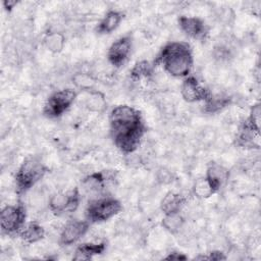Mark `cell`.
Masks as SVG:
<instances>
[{"mask_svg":"<svg viewBox=\"0 0 261 261\" xmlns=\"http://www.w3.org/2000/svg\"><path fill=\"white\" fill-rule=\"evenodd\" d=\"M106 249V243L102 242L99 244H92V243H85L80 245L72 257L74 261L81 260H89L92 259L96 255L102 254Z\"/></svg>","mask_w":261,"mask_h":261,"instance_id":"12","label":"cell"},{"mask_svg":"<svg viewBox=\"0 0 261 261\" xmlns=\"http://www.w3.org/2000/svg\"><path fill=\"white\" fill-rule=\"evenodd\" d=\"M228 176V171L217 163H211L207 169L206 178L209 180L215 192H217L222 185L226 181Z\"/></svg>","mask_w":261,"mask_h":261,"instance_id":"13","label":"cell"},{"mask_svg":"<svg viewBox=\"0 0 261 261\" xmlns=\"http://www.w3.org/2000/svg\"><path fill=\"white\" fill-rule=\"evenodd\" d=\"M76 98V92L71 89H64L53 93L47 100L44 113L48 117H58L63 114Z\"/></svg>","mask_w":261,"mask_h":261,"instance_id":"5","label":"cell"},{"mask_svg":"<svg viewBox=\"0 0 261 261\" xmlns=\"http://www.w3.org/2000/svg\"><path fill=\"white\" fill-rule=\"evenodd\" d=\"M178 24L181 31L189 37L197 40H202L208 34V28L205 22L195 16H180Z\"/></svg>","mask_w":261,"mask_h":261,"instance_id":"10","label":"cell"},{"mask_svg":"<svg viewBox=\"0 0 261 261\" xmlns=\"http://www.w3.org/2000/svg\"><path fill=\"white\" fill-rule=\"evenodd\" d=\"M81 202V195L77 189L70 193H57L50 199L49 208L55 214L74 212Z\"/></svg>","mask_w":261,"mask_h":261,"instance_id":"7","label":"cell"},{"mask_svg":"<svg viewBox=\"0 0 261 261\" xmlns=\"http://www.w3.org/2000/svg\"><path fill=\"white\" fill-rule=\"evenodd\" d=\"M109 122L114 145L125 154L136 151L145 134L140 111L127 105L116 106L110 113Z\"/></svg>","mask_w":261,"mask_h":261,"instance_id":"1","label":"cell"},{"mask_svg":"<svg viewBox=\"0 0 261 261\" xmlns=\"http://www.w3.org/2000/svg\"><path fill=\"white\" fill-rule=\"evenodd\" d=\"M156 63L163 65L172 76H188L193 65L191 47L185 42H171L165 45L157 56Z\"/></svg>","mask_w":261,"mask_h":261,"instance_id":"2","label":"cell"},{"mask_svg":"<svg viewBox=\"0 0 261 261\" xmlns=\"http://www.w3.org/2000/svg\"><path fill=\"white\" fill-rule=\"evenodd\" d=\"M123 15L117 10H110L106 13L103 19L97 25V32L99 34H110L119 25Z\"/></svg>","mask_w":261,"mask_h":261,"instance_id":"14","label":"cell"},{"mask_svg":"<svg viewBox=\"0 0 261 261\" xmlns=\"http://www.w3.org/2000/svg\"><path fill=\"white\" fill-rule=\"evenodd\" d=\"M203 258L209 259V260H222V259H225V256H223L221 252H211L209 257H203Z\"/></svg>","mask_w":261,"mask_h":261,"instance_id":"25","label":"cell"},{"mask_svg":"<svg viewBox=\"0 0 261 261\" xmlns=\"http://www.w3.org/2000/svg\"><path fill=\"white\" fill-rule=\"evenodd\" d=\"M193 192L199 198H209L214 193H216L206 177L200 178L195 182L193 187Z\"/></svg>","mask_w":261,"mask_h":261,"instance_id":"19","label":"cell"},{"mask_svg":"<svg viewBox=\"0 0 261 261\" xmlns=\"http://www.w3.org/2000/svg\"><path fill=\"white\" fill-rule=\"evenodd\" d=\"M25 209L22 205H8L1 211V229L7 234L19 232L24 225Z\"/></svg>","mask_w":261,"mask_h":261,"instance_id":"6","label":"cell"},{"mask_svg":"<svg viewBox=\"0 0 261 261\" xmlns=\"http://www.w3.org/2000/svg\"><path fill=\"white\" fill-rule=\"evenodd\" d=\"M132 48V39L128 36L120 37L115 42H113L108 50L107 57L109 62L119 67L121 66L127 59Z\"/></svg>","mask_w":261,"mask_h":261,"instance_id":"8","label":"cell"},{"mask_svg":"<svg viewBox=\"0 0 261 261\" xmlns=\"http://www.w3.org/2000/svg\"><path fill=\"white\" fill-rule=\"evenodd\" d=\"M182 223H184V219L178 214V212L165 214V217L162 220V225L170 232H176L181 227Z\"/></svg>","mask_w":261,"mask_h":261,"instance_id":"20","label":"cell"},{"mask_svg":"<svg viewBox=\"0 0 261 261\" xmlns=\"http://www.w3.org/2000/svg\"><path fill=\"white\" fill-rule=\"evenodd\" d=\"M89 228V222L85 220H71L67 222L60 234V243L68 246L79 241Z\"/></svg>","mask_w":261,"mask_h":261,"instance_id":"11","label":"cell"},{"mask_svg":"<svg viewBox=\"0 0 261 261\" xmlns=\"http://www.w3.org/2000/svg\"><path fill=\"white\" fill-rule=\"evenodd\" d=\"M245 122L254 130L259 132V128H260V105L259 104H256L252 107L250 115L248 119L245 120Z\"/></svg>","mask_w":261,"mask_h":261,"instance_id":"22","label":"cell"},{"mask_svg":"<svg viewBox=\"0 0 261 261\" xmlns=\"http://www.w3.org/2000/svg\"><path fill=\"white\" fill-rule=\"evenodd\" d=\"M104 181L105 176L102 172H94L84 179L83 185L87 191L99 193L104 188Z\"/></svg>","mask_w":261,"mask_h":261,"instance_id":"17","label":"cell"},{"mask_svg":"<svg viewBox=\"0 0 261 261\" xmlns=\"http://www.w3.org/2000/svg\"><path fill=\"white\" fill-rule=\"evenodd\" d=\"M122 209L120 202L112 197H101L91 201L86 215L91 222H102L118 214Z\"/></svg>","mask_w":261,"mask_h":261,"instance_id":"4","label":"cell"},{"mask_svg":"<svg viewBox=\"0 0 261 261\" xmlns=\"http://www.w3.org/2000/svg\"><path fill=\"white\" fill-rule=\"evenodd\" d=\"M16 3V1H4L3 5L5 6V8H12Z\"/></svg>","mask_w":261,"mask_h":261,"instance_id":"27","label":"cell"},{"mask_svg":"<svg viewBox=\"0 0 261 261\" xmlns=\"http://www.w3.org/2000/svg\"><path fill=\"white\" fill-rule=\"evenodd\" d=\"M19 234L24 242L33 244L41 241L44 238L45 230L39 223L32 221L23 225L19 231Z\"/></svg>","mask_w":261,"mask_h":261,"instance_id":"15","label":"cell"},{"mask_svg":"<svg viewBox=\"0 0 261 261\" xmlns=\"http://www.w3.org/2000/svg\"><path fill=\"white\" fill-rule=\"evenodd\" d=\"M180 93L182 98L187 102H198V101H206L210 96V92L202 87L196 77L187 76L184 81L180 89Z\"/></svg>","mask_w":261,"mask_h":261,"instance_id":"9","label":"cell"},{"mask_svg":"<svg viewBox=\"0 0 261 261\" xmlns=\"http://www.w3.org/2000/svg\"><path fill=\"white\" fill-rule=\"evenodd\" d=\"M47 172V167L36 158L23 161L15 174V186L18 194L33 188Z\"/></svg>","mask_w":261,"mask_h":261,"instance_id":"3","label":"cell"},{"mask_svg":"<svg viewBox=\"0 0 261 261\" xmlns=\"http://www.w3.org/2000/svg\"><path fill=\"white\" fill-rule=\"evenodd\" d=\"M98 93L96 94H93L91 96V98L89 99L88 101V107L91 108L92 110H99L100 107H103L102 105L104 104V99H103V96H101L100 98L98 97Z\"/></svg>","mask_w":261,"mask_h":261,"instance_id":"24","label":"cell"},{"mask_svg":"<svg viewBox=\"0 0 261 261\" xmlns=\"http://www.w3.org/2000/svg\"><path fill=\"white\" fill-rule=\"evenodd\" d=\"M73 83L81 89H89L93 86L94 81L86 73H77L73 76Z\"/></svg>","mask_w":261,"mask_h":261,"instance_id":"23","label":"cell"},{"mask_svg":"<svg viewBox=\"0 0 261 261\" xmlns=\"http://www.w3.org/2000/svg\"><path fill=\"white\" fill-rule=\"evenodd\" d=\"M184 203L185 199L180 195L173 192H169L162 199L160 206L164 214H171L179 212V209L181 208Z\"/></svg>","mask_w":261,"mask_h":261,"instance_id":"16","label":"cell"},{"mask_svg":"<svg viewBox=\"0 0 261 261\" xmlns=\"http://www.w3.org/2000/svg\"><path fill=\"white\" fill-rule=\"evenodd\" d=\"M64 43H65V39L63 35L56 32L47 35L45 39L46 47L53 53L60 52L64 47Z\"/></svg>","mask_w":261,"mask_h":261,"instance_id":"18","label":"cell"},{"mask_svg":"<svg viewBox=\"0 0 261 261\" xmlns=\"http://www.w3.org/2000/svg\"><path fill=\"white\" fill-rule=\"evenodd\" d=\"M153 66L148 61H140L135 64L133 67L130 74L134 79H142L147 77L152 73Z\"/></svg>","mask_w":261,"mask_h":261,"instance_id":"21","label":"cell"},{"mask_svg":"<svg viewBox=\"0 0 261 261\" xmlns=\"http://www.w3.org/2000/svg\"><path fill=\"white\" fill-rule=\"evenodd\" d=\"M166 259H168V260H185V259H187V257L185 255H181L178 253H171L168 257H166Z\"/></svg>","mask_w":261,"mask_h":261,"instance_id":"26","label":"cell"}]
</instances>
